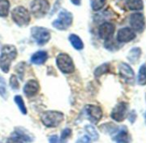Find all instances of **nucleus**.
Masks as SVG:
<instances>
[{
	"label": "nucleus",
	"mask_w": 146,
	"mask_h": 143,
	"mask_svg": "<svg viewBox=\"0 0 146 143\" xmlns=\"http://www.w3.org/2000/svg\"><path fill=\"white\" fill-rule=\"evenodd\" d=\"M17 50L13 45H5L1 49L0 54V68L4 73H8L10 71L12 61L17 58Z\"/></svg>",
	"instance_id": "1"
},
{
	"label": "nucleus",
	"mask_w": 146,
	"mask_h": 143,
	"mask_svg": "<svg viewBox=\"0 0 146 143\" xmlns=\"http://www.w3.org/2000/svg\"><path fill=\"white\" fill-rule=\"evenodd\" d=\"M64 120V114L60 111L47 110L42 113L41 122L47 128H56Z\"/></svg>",
	"instance_id": "2"
},
{
	"label": "nucleus",
	"mask_w": 146,
	"mask_h": 143,
	"mask_svg": "<svg viewBox=\"0 0 146 143\" xmlns=\"http://www.w3.org/2000/svg\"><path fill=\"white\" fill-rule=\"evenodd\" d=\"M11 17L13 22L20 27L27 26L30 23V14L23 6L14 8L11 11Z\"/></svg>",
	"instance_id": "3"
},
{
	"label": "nucleus",
	"mask_w": 146,
	"mask_h": 143,
	"mask_svg": "<svg viewBox=\"0 0 146 143\" xmlns=\"http://www.w3.org/2000/svg\"><path fill=\"white\" fill-rule=\"evenodd\" d=\"M56 64L58 68L63 74H72L75 71V65L72 61V59L64 53H61L58 54L56 58Z\"/></svg>",
	"instance_id": "4"
},
{
	"label": "nucleus",
	"mask_w": 146,
	"mask_h": 143,
	"mask_svg": "<svg viewBox=\"0 0 146 143\" xmlns=\"http://www.w3.org/2000/svg\"><path fill=\"white\" fill-rule=\"evenodd\" d=\"M72 14L66 10H61L58 13V18L52 22V26L58 30H66L72 24Z\"/></svg>",
	"instance_id": "5"
},
{
	"label": "nucleus",
	"mask_w": 146,
	"mask_h": 143,
	"mask_svg": "<svg viewBox=\"0 0 146 143\" xmlns=\"http://www.w3.org/2000/svg\"><path fill=\"white\" fill-rule=\"evenodd\" d=\"M49 9L50 4L48 0H33L30 5L31 12L37 18L45 17L49 11Z\"/></svg>",
	"instance_id": "6"
},
{
	"label": "nucleus",
	"mask_w": 146,
	"mask_h": 143,
	"mask_svg": "<svg viewBox=\"0 0 146 143\" xmlns=\"http://www.w3.org/2000/svg\"><path fill=\"white\" fill-rule=\"evenodd\" d=\"M31 35L35 41L40 46L46 44L51 39L50 31L44 27H33L31 29Z\"/></svg>",
	"instance_id": "7"
},
{
	"label": "nucleus",
	"mask_w": 146,
	"mask_h": 143,
	"mask_svg": "<svg viewBox=\"0 0 146 143\" xmlns=\"http://www.w3.org/2000/svg\"><path fill=\"white\" fill-rule=\"evenodd\" d=\"M127 111H128V104L125 102H119L113 109L111 112V117L115 122H123L126 117Z\"/></svg>",
	"instance_id": "8"
},
{
	"label": "nucleus",
	"mask_w": 146,
	"mask_h": 143,
	"mask_svg": "<svg viewBox=\"0 0 146 143\" xmlns=\"http://www.w3.org/2000/svg\"><path fill=\"white\" fill-rule=\"evenodd\" d=\"M129 23L131 29L136 32H143L145 28V17L140 12L132 13L130 16Z\"/></svg>",
	"instance_id": "9"
},
{
	"label": "nucleus",
	"mask_w": 146,
	"mask_h": 143,
	"mask_svg": "<svg viewBox=\"0 0 146 143\" xmlns=\"http://www.w3.org/2000/svg\"><path fill=\"white\" fill-rule=\"evenodd\" d=\"M119 72L120 78H122L126 83L131 84L132 82H134L135 74L130 65L124 62L120 63L119 65Z\"/></svg>",
	"instance_id": "10"
},
{
	"label": "nucleus",
	"mask_w": 146,
	"mask_h": 143,
	"mask_svg": "<svg viewBox=\"0 0 146 143\" xmlns=\"http://www.w3.org/2000/svg\"><path fill=\"white\" fill-rule=\"evenodd\" d=\"M115 31V26L111 23H103L98 29L100 38L104 41H109L113 37Z\"/></svg>",
	"instance_id": "11"
},
{
	"label": "nucleus",
	"mask_w": 146,
	"mask_h": 143,
	"mask_svg": "<svg viewBox=\"0 0 146 143\" xmlns=\"http://www.w3.org/2000/svg\"><path fill=\"white\" fill-rule=\"evenodd\" d=\"M85 112L89 119L93 123H97L102 117V110L97 105L88 104L85 106Z\"/></svg>",
	"instance_id": "12"
},
{
	"label": "nucleus",
	"mask_w": 146,
	"mask_h": 143,
	"mask_svg": "<svg viewBox=\"0 0 146 143\" xmlns=\"http://www.w3.org/2000/svg\"><path fill=\"white\" fill-rule=\"evenodd\" d=\"M136 38V33L131 28L125 27L120 29L117 34V41L120 43L129 42Z\"/></svg>",
	"instance_id": "13"
},
{
	"label": "nucleus",
	"mask_w": 146,
	"mask_h": 143,
	"mask_svg": "<svg viewBox=\"0 0 146 143\" xmlns=\"http://www.w3.org/2000/svg\"><path fill=\"white\" fill-rule=\"evenodd\" d=\"M112 139L115 143H130L131 141L130 134L125 127H119L118 130L112 135Z\"/></svg>",
	"instance_id": "14"
},
{
	"label": "nucleus",
	"mask_w": 146,
	"mask_h": 143,
	"mask_svg": "<svg viewBox=\"0 0 146 143\" xmlns=\"http://www.w3.org/2000/svg\"><path fill=\"white\" fill-rule=\"evenodd\" d=\"M39 91H40V85L36 80H34L28 81L23 87L24 94L29 98L35 96L39 92Z\"/></svg>",
	"instance_id": "15"
},
{
	"label": "nucleus",
	"mask_w": 146,
	"mask_h": 143,
	"mask_svg": "<svg viewBox=\"0 0 146 143\" xmlns=\"http://www.w3.org/2000/svg\"><path fill=\"white\" fill-rule=\"evenodd\" d=\"M48 59V54L46 51H38L31 56V62L35 65H42Z\"/></svg>",
	"instance_id": "16"
},
{
	"label": "nucleus",
	"mask_w": 146,
	"mask_h": 143,
	"mask_svg": "<svg viewBox=\"0 0 146 143\" xmlns=\"http://www.w3.org/2000/svg\"><path fill=\"white\" fill-rule=\"evenodd\" d=\"M13 134L15 135H17V137H19L20 139H22L23 140H24L25 142H32L34 140L33 135L29 132H28L26 129L18 128L15 130V132Z\"/></svg>",
	"instance_id": "17"
},
{
	"label": "nucleus",
	"mask_w": 146,
	"mask_h": 143,
	"mask_svg": "<svg viewBox=\"0 0 146 143\" xmlns=\"http://www.w3.org/2000/svg\"><path fill=\"white\" fill-rule=\"evenodd\" d=\"M141 54H142V50H141L140 47H132V48L129 51V53H128L127 59H128L131 63L135 64V63L137 62V60L140 59Z\"/></svg>",
	"instance_id": "18"
},
{
	"label": "nucleus",
	"mask_w": 146,
	"mask_h": 143,
	"mask_svg": "<svg viewBox=\"0 0 146 143\" xmlns=\"http://www.w3.org/2000/svg\"><path fill=\"white\" fill-rule=\"evenodd\" d=\"M125 6L130 11H141L143 9V0H126Z\"/></svg>",
	"instance_id": "19"
},
{
	"label": "nucleus",
	"mask_w": 146,
	"mask_h": 143,
	"mask_svg": "<svg viewBox=\"0 0 146 143\" xmlns=\"http://www.w3.org/2000/svg\"><path fill=\"white\" fill-rule=\"evenodd\" d=\"M69 41L71 43L72 47H74L77 50H82L84 48V42L81 40V38L79 36H78L77 35L71 34L69 36Z\"/></svg>",
	"instance_id": "20"
},
{
	"label": "nucleus",
	"mask_w": 146,
	"mask_h": 143,
	"mask_svg": "<svg viewBox=\"0 0 146 143\" xmlns=\"http://www.w3.org/2000/svg\"><path fill=\"white\" fill-rule=\"evenodd\" d=\"M137 83L140 86L146 85V64H143L139 68L137 75Z\"/></svg>",
	"instance_id": "21"
},
{
	"label": "nucleus",
	"mask_w": 146,
	"mask_h": 143,
	"mask_svg": "<svg viewBox=\"0 0 146 143\" xmlns=\"http://www.w3.org/2000/svg\"><path fill=\"white\" fill-rule=\"evenodd\" d=\"M10 5L9 0H0V17H5L8 16Z\"/></svg>",
	"instance_id": "22"
},
{
	"label": "nucleus",
	"mask_w": 146,
	"mask_h": 143,
	"mask_svg": "<svg viewBox=\"0 0 146 143\" xmlns=\"http://www.w3.org/2000/svg\"><path fill=\"white\" fill-rule=\"evenodd\" d=\"M109 64L108 63H105V64H102L100 66H98L96 71H95V76L96 78H99L101 76H102L103 74H107L109 72Z\"/></svg>",
	"instance_id": "23"
},
{
	"label": "nucleus",
	"mask_w": 146,
	"mask_h": 143,
	"mask_svg": "<svg viewBox=\"0 0 146 143\" xmlns=\"http://www.w3.org/2000/svg\"><path fill=\"white\" fill-rule=\"evenodd\" d=\"M86 132L88 133V134L90 135V138L91 140H97L98 138H99V134L98 132L96 131V129L94 128V126L92 125H86L84 127Z\"/></svg>",
	"instance_id": "24"
},
{
	"label": "nucleus",
	"mask_w": 146,
	"mask_h": 143,
	"mask_svg": "<svg viewBox=\"0 0 146 143\" xmlns=\"http://www.w3.org/2000/svg\"><path fill=\"white\" fill-rule=\"evenodd\" d=\"M106 3H107V0H90L91 8L96 11L102 9L105 6Z\"/></svg>",
	"instance_id": "25"
},
{
	"label": "nucleus",
	"mask_w": 146,
	"mask_h": 143,
	"mask_svg": "<svg viewBox=\"0 0 146 143\" xmlns=\"http://www.w3.org/2000/svg\"><path fill=\"white\" fill-rule=\"evenodd\" d=\"M14 101H15V103L17 104V106H18V108H19L20 111H21L23 114L26 115V114H27V109H26V106H25V104H24V102H23V98H22L21 96H19V95H17V96L14 98Z\"/></svg>",
	"instance_id": "26"
},
{
	"label": "nucleus",
	"mask_w": 146,
	"mask_h": 143,
	"mask_svg": "<svg viewBox=\"0 0 146 143\" xmlns=\"http://www.w3.org/2000/svg\"><path fill=\"white\" fill-rule=\"evenodd\" d=\"M0 96L4 98H7V86L5 79L0 76Z\"/></svg>",
	"instance_id": "27"
},
{
	"label": "nucleus",
	"mask_w": 146,
	"mask_h": 143,
	"mask_svg": "<svg viewBox=\"0 0 146 143\" xmlns=\"http://www.w3.org/2000/svg\"><path fill=\"white\" fill-rule=\"evenodd\" d=\"M10 86L14 90H18L19 89L20 85H19L18 80H17L16 75H11V77L10 79Z\"/></svg>",
	"instance_id": "28"
},
{
	"label": "nucleus",
	"mask_w": 146,
	"mask_h": 143,
	"mask_svg": "<svg viewBox=\"0 0 146 143\" xmlns=\"http://www.w3.org/2000/svg\"><path fill=\"white\" fill-rule=\"evenodd\" d=\"M6 143H25V141L13 134L10 138H8Z\"/></svg>",
	"instance_id": "29"
},
{
	"label": "nucleus",
	"mask_w": 146,
	"mask_h": 143,
	"mask_svg": "<svg viewBox=\"0 0 146 143\" xmlns=\"http://www.w3.org/2000/svg\"><path fill=\"white\" fill-rule=\"evenodd\" d=\"M71 134V130L69 128H65L62 131L61 133V140H65L68 137H70V135Z\"/></svg>",
	"instance_id": "30"
},
{
	"label": "nucleus",
	"mask_w": 146,
	"mask_h": 143,
	"mask_svg": "<svg viewBox=\"0 0 146 143\" xmlns=\"http://www.w3.org/2000/svg\"><path fill=\"white\" fill-rule=\"evenodd\" d=\"M76 143H91V139L87 136V135H84V136H82L80 137Z\"/></svg>",
	"instance_id": "31"
},
{
	"label": "nucleus",
	"mask_w": 146,
	"mask_h": 143,
	"mask_svg": "<svg viewBox=\"0 0 146 143\" xmlns=\"http://www.w3.org/2000/svg\"><path fill=\"white\" fill-rule=\"evenodd\" d=\"M137 119V113L135 110H131L129 114H128V120L130 121L131 123H133Z\"/></svg>",
	"instance_id": "32"
},
{
	"label": "nucleus",
	"mask_w": 146,
	"mask_h": 143,
	"mask_svg": "<svg viewBox=\"0 0 146 143\" xmlns=\"http://www.w3.org/2000/svg\"><path fill=\"white\" fill-rule=\"evenodd\" d=\"M49 143H63L57 135H52L49 138Z\"/></svg>",
	"instance_id": "33"
},
{
	"label": "nucleus",
	"mask_w": 146,
	"mask_h": 143,
	"mask_svg": "<svg viewBox=\"0 0 146 143\" xmlns=\"http://www.w3.org/2000/svg\"><path fill=\"white\" fill-rule=\"evenodd\" d=\"M70 2H71L73 5H75L78 6V5H81L82 0H70Z\"/></svg>",
	"instance_id": "34"
},
{
	"label": "nucleus",
	"mask_w": 146,
	"mask_h": 143,
	"mask_svg": "<svg viewBox=\"0 0 146 143\" xmlns=\"http://www.w3.org/2000/svg\"><path fill=\"white\" fill-rule=\"evenodd\" d=\"M144 118H145V122H146V112H145V115H144Z\"/></svg>",
	"instance_id": "35"
},
{
	"label": "nucleus",
	"mask_w": 146,
	"mask_h": 143,
	"mask_svg": "<svg viewBox=\"0 0 146 143\" xmlns=\"http://www.w3.org/2000/svg\"><path fill=\"white\" fill-rule=\"evenodd\" d=\"M145 100H146V95H145Z\"/></svg>",
	"instance_id": "36"
}]
</instances>
